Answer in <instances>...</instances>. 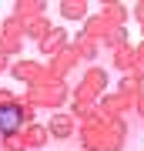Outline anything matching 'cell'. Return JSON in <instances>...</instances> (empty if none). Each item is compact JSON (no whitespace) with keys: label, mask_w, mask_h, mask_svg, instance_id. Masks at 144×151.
Returning <instances> with one entry per match:
<instances>
[{"label":"cell","mask_w":144,"mask_h":151,"mask_svg":"<svg viewBox=\"0 0 144 151\" xmlns=\"http://www.w3.org/2000/svg\"><path fill=\"white\" fill-rule=\"evenodd\" d=\"M24 124V111L17 104H0V134H14Z\"/></svg>","instance_id":"6da1fadb"}]
</instances>
